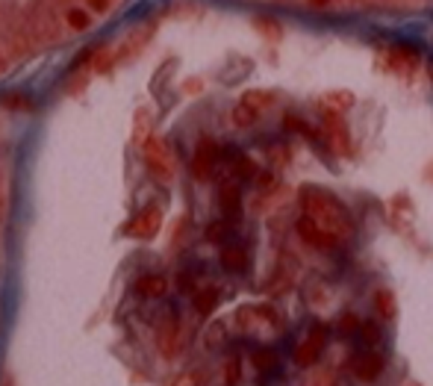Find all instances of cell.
Returning <instances> with one entry per match:
<instances>
[{
	"label": "cell",
	"instance_id": "cell-1",
	"mask_svg": "<svg viewBox=\"0 0 433 386\" xmlns=\"http://www.w3.org/2000/svg\"><path fill=\"white\" fill-rule=\"evenodd\" d=\"M301 209H304V216H310L319 228L333 233L339 242H351L354 239L351 209L339 201L336 195L319 189V186H304V189H301Z\"/></svg>",
	"mask_w": 433,
	"mask_h": 386
},
{
	"label": "cell",
	"instance_id": "cell-2",
	"mask_svg": "<svg viewBox=\"0 0 433 386\" xmlns=\"http://www.w3.org/2000/svg\"><path fill=\"white\" fill-rule=\"evenodd\" d=\"M236 322L245 334H266V330H283L286 327V318L283 313L274 307V304H248V307L236 310Z\"/></svg>",
	"mask_w": 433,
	"mask_h": 386
},
{
	"label": "cell",
	"instance_id": "cell-3",
	"mask_svg": "<svg viewBox=\"0 0 433 386\" xmlns=\"http://www.w3.org/2000/svg\"><path fill=\"white\" fill-rule=\"evenodd\" d=\"M139 148L144 154V165H148L153 177H160L162 183L174 180V156L168 151V142H162L160 136H148Z\"/></svg>",
	"mask_w": 433,
	"mask_h": 386
},
{
	"label": "cell",
	"instance_id": "cell-4",
	"mask_svg": "<svg viewBox=\"0 0 433 386\" xmlns=\"http://www.w3.org/2000/svg\"><path fill=\"white\" fill-rule=\"evenodd\" d=\"M418 65H422V57H418V50L413 45H392L377 53V68H383L386 74L410 77Z\"/></svg>",
	"mask_w": 433,
	"mask_h": 386
},
{
	"label": "cell",
	"instance_id": "cell-5",
	"mask_svg": "<svg viewBox=\"0 0 433 386\" xmlns=\"http://www.w3.org/2000/svg\"><path fill=\"white\" fill-rule=\"evenodd\" d=\"M218 156H221L218 142L209 139V136H204V139L198 142V148H195V154H192V163H189L192 177L201 180V183L213 180L215 171H218Z\"/></svg>",
	"mask_w": 433,
	"mask_h": 386
},
{
	"label": "cell",
	"instance_id": "cell-6",
	"mask_svg": "<svg viewBox=\"0 0 433 386\" xmlns=\"http://www.w3.org/2000/svg\"><path fill=\"white\" fill-rule=\"evenodd\" d=\"M321 130H324V139L327 144H331V151L333 154H351V133H348V124H345V118L342 112H336V110H327L321 112Z\"/></svg>",
	"mask_w": 433,
	"mask_h": 386
},
{
	"label": "cell",
	"instance_id": "cell-7",
	"mask_svg": "<svg viewBox=\"0 0 433 386\" xmlns=\"http://www.w3.org/2000/svg\"><path fill=\"white\" fill-rule=\"evenodd\" d=\"M295 230H298V236L304 239L307 245H312L316 251H336V245H339V239L333 236V233H327L324 228H319L316 221H312L310 216H304V218H298V224H295Z\"/></svg>",
	"mask_w": 433,
	"mask_h": 386
},
{
	"label": "cell",
	"instance_id": "cell-8",
	"mask_svg": "<svg viewBox=\"0 0 433 386\" xmlns=\"http://www.w3.org/2000/svg\"><path fill=\"white\" fill-rule=\"evenodd\" d=\"M162 228V207L160 204H148L144 209L136 212L133 224H130V236L136 239H153Z\"/></svg>",
	"mask_w": 433,
	"mask_h": 386
},
{
	"label": "cell",
	"instance_id": "cell-9",
	"mask_svg": "<svg viewBox=\"0 0 433 386\" xmlns=\"http://www.w3.org/2000/svg\"><path fill=\"white\" fill-rule=\"evenodd\" d=\"M177 345H180V318L168 310L165 318L160 322V327H156V348H160L162 357H172L177 354Z\"/></svg>",
	"mask_w": 433,
	"mask_h": 386
},
{
	"label": "cell",
	"instance_id": "cell-10",
	"mask_svg": "<svg viewBox=\"0 0 433 386\" xmlns=\"http://www.w3.org/2000/svg\"><path fill=\"white\" fill-rule=\"evenodd\" d=\"M324 345H327V330H324L321 325H319V327H312V330H310V336L295 348V366H301V369L312 366V363L319 360V354L324 351Z\"/></svg>",
	"mask_w": 433,
	"mask_h": 386
},
{
	"label": "cell",
	"instance_id": "cell-11",
	"mask_svg": "<svg viewBox=\"0 0 433 386\" xmlns=\"http://www.w3.org/2000/svg\"><path fill=\"white\" fill-rule=\"evenodd\" d=\"M218 207H221V212H225L227 218H233V216H239V209H242V186H239V180H225L218 186Z\"/></svg>",
	"mask_w": 433,
	"mask_h": 386
},
{
	"label": "cell",
	"instance_id": "cell-12",
	"mask_svg": "<svg viewBox=\"0 0 433 386\" xmlns=\"http://www.w3.org/2000/svg\"><path fill=\"white\" fill-rule=\"evenodd\" d=\"M133 289H136V295H142V298L160 301V298H165V292H168V281L162 274H142Z\"/></svg>",
	"mask_w": 433,
	"mask_h": 386
},
{
	"label": "cell",
	"instance_id": "cell-13",
	"mask_svg": "<svg viewBox=\"0 0 433 386\" xmlns=\"http://www.w3.org/2000/svg\"><path fill=\"white\" fill-rule=\"evenodd\" d=\"M386 360H383V354H363L357 363H354V375H357L363 383H372L380 378V371H383Z\"/></svg>",
	"mask_w": 433,
	"mask_h": 386
},
{
	"label": "cell",
	"instance_id": "cell-14",
	"mask_svg": "<svg viewBox=\"0 0 433 386\" xmlns=\"http://www.w3.org/2000/svg\"><path fill=\"white\" fill-rule=\"evenodd\" d=\"M248 251L242 245H227V248H221V269L230 272V274H242L248 269Z\"/></svg>",
	"mask_w": 433,
	"mask_h": 386
},
{
	"label": "cell",
	"instance_id": "cell-15",
	"mask_svg": "<svg viewBox=\"0 0 433 386\" xmlns=\"http://www.w3.org/2000/svg\"><path fill=\"white\" fill-rule=\"evenodd\" d=\"M192 307H195V313H198V316H209V313L218 307V289H215V286L198 289V292L192 295Z\"/></svg>",
	"mask_w": 433,
	"mask_h": 386
},
{
	"label": "cell",
	"instance_id": "cell-16",
	"mask_svg": "<svg viewBox=\"0 0 433 386\" xmlns=\"http://www.w3.org/2000/svg\"><path fill=\"white\" fill-rule=\"evenodd\" d=\"M230 171H233V177L236 180H257V175H259V168H257V163L251 156H245V154H236L233 156V165H230Z\"/></svg>",
	"mask_w": 433,
	"mask_h": 386
},
{
	"label": "cell",
	"instance_id": "cell-17",
	"mask_svg": "<svg viewBox=\"0 0 433 386\" xmlns=\"http://www.w3.org/2000/svg\"><path fill=\"white\" fill-rule=\"evenodd\" d=\"M262 112H257L251 103H245V101H239L233 106V112H230V121L236 124V127H254L257 124V118H259Z\"/></svg>",
	"mask_w": 433,
	"mask_h": 386
},
{
	"label": "cell",
	"instance_id": "cell-18",
	"mask_svg": "<svg viewBox=\"0 0 433 386\" xmlns=\"http://www.w3.org/2000/svg\"><path fill=\"white\" fill-rule=\"evenodd\" d=\"M374 310H377V316H383V318H395V313H398L395 295H392L389 289H380L374 295Z\"/></svg>",
	"mask_w": 433,
	"mask_h": 386
},
{
	"label": "cell",
	"instance_id": "cell-19",
	"mask_svg": "<svg viewBox=\"0 0 433 386\" xmlns=\"http://www.w3.org/2000/svg\"><path fill=\"white\" fill-rule=\"evenodd\" d=\"M389 218H392V224H395L398 230H407V224L413 221V204H410V198L404 201V209H398V201L392 198V204H389Z\"/></svg>",
	"mask_w": 433,
	"mask_h": 386
},
{
	"label": "cell",
	"instance_id": "cell-20",
	"mask_svg": "<svg viewBox=\"0 0 433 386\" xmlns=\"http://www.w3.org/2000/svg\"><path fill=\"white\" fill-rule=\"evenodd\" d=\"M242 101L251 103L257 112H266L268 106L274 103V95H271V91H266V89H251V91H245V95H242Z\"/></svg>",
	"mask_w": 433,
	"mask_h": 386
},
{
	"label": "cell",
	"instance_id": "cell-21",
	"mask_svg": "<svg viewBox=\"0 0 433 386\" xmlns=\"http://www.w3.org/2000/svg\"><path fill=\"white\" fill-rule=\"evenodd\" d=\"M251 360H254L257 371H274V369L280 366V357L274 354L271 348H257V351H254V357H251Z\"/></svg>",
	"mask_w": 433,
	"mask_h": 386
},
{
	"label": "cell",
	"instance_id": "cell-22",
	"mask_svg": "<svg viewBox=\"0 0 433 386\" xmlns=\"http://www.w3.org/2000/svg\"><path fill=\"white\" fill-rule=\"evenodd\" d=\"M254 27H257V33H259V36H266V38H268V42H280V38H283V27H280L278 21H274V18H257Z\"/></svg>",
	"mask_w": 433,
	"mask_h": 386
},
{
	"label": "cell",
	"instance_id": "cell-23",
	"mask_svg": "<svg viewBox=\"0 0 433 386\" xmlns=\"http://www.w3.org/2000/svg\"><path fill=\"white\" fill-rule=\"evenodd\" d=\"M225 339H227V330H225V322H213L206 327V336H204V345L209 351H215V348H221L225 345Z\"/></svg>",
	"mask_w": 433,
	"mask_h": 386
},
{
	"label": "cell",
	"instance_id": "cell-24",
	"mask_svg": "<svg viewBox=\"0 0 433 386\" xmlns=\"http://www.w3.org/2000/svg\"><path fill=\"white\" fill-rule=\"evenodd\" d=\"M324 103L331 106V110L342 112V110H348V106H354V98H351V91H331V95L324 98Z\"/></svg>",
	"mask_w": 433,
	"mask_h": 386
},
{
	"label": "cell",
	"instance_id": "cell-25",
	"mask_svg": "<svg viewBox=\"0 0 433 386\" xmlns=\"http://www.w3.org/2000/svg\"><path fill=\"white\" fill-rule=\"evenodd\" d=\"M230 236V224L227 221H215L206 228V242H225V239Z\"/></svg>",
	"mask_w": 433,
	"mask_h": 386
},
{
	"label": "cell",
	"instance_id": "cell-26",
	"mask_svg": "<svg viewBox=\"0 0 433 386\" xmlns=\"http://www.w3.org/2000/svg\"><path fill=\"white\" fill-rule=\"evenodd\" d=\"M239 378H242V366H239L236 357H230V360L225 363V383L227 386H236V383H239Z\"/></svg>",
	"mask_w": 433,
	"mask_h": 386
},
{
	"label": "cell",
	"instance_id": "cell-27",
	"mask_svg": "<svg viewBox=\"0 0 433 386\" xmlns=\"http://www.w3.org/2000/svg\"><path fill=\"white\" fill-rule=\"evenodd\" d=\"M360 336L369 342V345H377L380 339H383V330H380L374 322H363V327H360Z\"/></svg>",
	"mask_w": 433,
	"mask_h": 386
},
{
	"label": "cell",
	"instance_id": "cell-28",
	"mask_svg": "<svg viewBox=\"0 0 433 386\" xmlns=\"http://www.w3.org/2000/svg\"><path fill=\"white\" fill-rule=\"evenodd\" d=\"M363 327V322L357 316H351V313H345L342 318H339V334H345V336H351V334H357V330Z\"/></svg>",
	"mask_w": 433,
	"mask_h": 386
},
{
	"label": "cell",
	"instance_id": "cell-29",
	"mask_svg": "<svg viewBox=\"0 0 433 386\" xmlns=\"http://www.w3.org/2000/svg\"><path fill=\"white\" fill-rule=\"evenodd\" d=\"M257 186H259L262 195L278 189V177H274V171H259V175H257Z\"/></svg>",
	"mask_w": 433,
	"mask_h": 386
},
{
	"label": "cell",
	"instance_id": "cell-30",
	"mask_svg": "<svg viewBox=\"0 0 433 386\" xmlns=\"http://www.w3.org/2000/svg\"><path fill=\"white\" fill-rule=\"evenodd\" d=\"M283 127H286V130H295V133H304V136H310V139L316 136V133H312L304 121H301L298 115H286V118H283Z\"/></svg>",
	"mask_w": 433,
	"mask_h": 386
},
{
	"label": "cell",
	"instance_id": "cell-31",
	"mask_svg": "<svg viewBox=\"0 0 433 386\" xmlns=\"http://www.w3.org/2000/svg\"><path fill=\"white\" fill-rule=\"evenodd\" d=\"M289 159H292V154H289V148H286V144H278V148H271V163L278 165V168L289 165Z\"/></svg>",
	"mask_w": 433,
	"mask_h": 386
},
{
	"label": "cell",
	"instance_id": "cell-32",
	"mask_svg": "<svg viewBox=\"0 0 433 386\" xmlns=\"http://www.w3.org/2000/svg\"><path fill=\"white\" fill-rule=\"evenodd\" d=\"M342 0H307L310 9H331V6H339Z\"/></svg>",
	"mask_w": 433,
	"mask_h": 386
},
{
	"label": "cell",
	"instance_id": "cell-33",
	"mask_svg": "<svg viewBox=\"0 0 433 386\" xmlns=\"http://www.w3.org/2000/svg\"><path fill=\"white\" fill-rule=\"evenodd\" d=\"M174 386H198V380H195V375H180L174 380Z\"/></svg>",
	"mask_w": 433,
	"mask_h": 386
},
{
	"label": "cell",
	"instance_id": "cell-34",
	"mask_svg": "<svg viewBox=\"0 0 433 386\" xmlns=\"http://www.w3.org/2000/svg\"><path fill=\"white\" fill-rule=\"evenodd\" d=\"M401 386H422V383H418V380H407V383H401Z\"/></svg>",
	"mask_w": 433,
	"mask_h": 386
},
{
	"label": "cell",
	"instance_id": "cell-35",
	"mask_svg": "<svg viewBox=\"0 0 433 386\" xmlns=\"http://www.w3.org/2000/svg\"><path fill=\"white\" fill-rule=\"evenodd\" d=\"M427 77L433 80V62H427Z\"/></svg>",
	"mask_w": 433,
	"mask_h": 386
},
{
	"label": "cell",
	"instance_id": "cell-36",
	"mask_svg": "<svg viewBox=\"0 0 433 386\" xmlns=\"http://www.w3.org/2000/svg\"><path fill=\"white\" fill-rule=\"evenodd\" d=\"M6 386H12V383H9V380H6Z\"/></svg>",
	"mask_w": 433,
	"mask_h": 386
}]
</instances>
